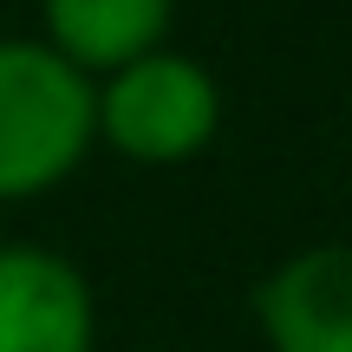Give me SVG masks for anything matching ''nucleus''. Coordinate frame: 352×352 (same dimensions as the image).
I'll list each match as a JSON object with an SVG mask.
<instances>
[{"mask_svg": "<svg viewBox=\"0 0 352 352\" xmlns=\"http://www.w3.org/2000/svg\"><path fill=\"white\" fill-rule=\"evenodd\" d=\"M91 144V78L39 33H0V202L52 196Z\"/></svg>", "mask_w": 352, "mask_h": 352, "instance_id": "1", "label": "nucleus"}, {"mask_svg": "<svg viewBox=\"0 0 352 352\" xmlns=\"http://www.w3.org/2000/svg\"><path fill=\"white\" fill-rule=\"evenodd\" d=\"M91 124L98 144L138 170L196 164L222 138V85L196 52L157 46L118 72L91 78Z\"/></svg>", "mask_w": 352, "mask_h": 352, "instance_id": "2", "label": "nucleus"}, {"mask_svg": "<svg viewBox=\"0 0 352 352\" xmlns=\"http://www.w3.org/2000/svg\"><path fill=\"white\" fill-rule=\"evenodd\" d=\"M0 352H98V300L46 241H0Z\"/></svg>", "mask_w": 352, "mask_h": 352, "instance_id": "3", "label": "nucleus"}, {"mask_svg": "<svg viewBox=\"0 0 352 352\" xmlns=\"http://www.w3.org/2000/svg\"><path fill=\"white\" fill-rule=\"evenodd\" d=\"M267 352H352V241L294 248L254 287Z\"/></svg>", "mask_w": 352, "mask_h": 352, "instance_id": "4", "label": "nucleus"}, {"mask_svg": "<svg viewBox=\"0 0 352 352\" xmlns=\"http://www.w3.org/2000/svg\"><path fill=\"white\" fill-rule=\"evenodd\" d=\"M176 0H39V39L85 78H104L170 46Z\"/></svg>", "mask_w": 352, "mask_h": 352, "instance_id": "5", "label": "nucleus"}]
</instances>
